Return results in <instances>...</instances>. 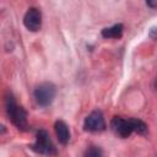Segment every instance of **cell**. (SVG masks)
Listing matches in <instances>:
<instances>
[{
	"instance_id": "10",
	"label": "cell",
	"mask_w": 157,
	"mask_h": 157,
	"mask_svg": "<svg viewBox=\"0 0 157 157\" xmlns=\"http://www.w3.org/2000/svg\"><path fill=\"white\" fill-rule=\"evenodd\" d=\"M146 5L152 9H157V0H148V1H146Z\"/></svg>"
},
{
	"instance_id": "8",
	"label": "cell",
	"mask_w": 157,
	"mask_h": 157,
	"mask_svg": "<svg viewBox=\"0 0 157 157\" xmlns=\"http://www.w3.org/2000/svg\"><path fill=\"white\" fill-rule=\"evenodd\" d=\"M124 26L121 23L113 25L110 27H105L102 29V36L104 38H120L123 36Z\"/></svg>"
},
{
	"instance_id": "5",
	"label": "cell",
	"mask_w": 157,
	"mask_h": 157,
	"mask_svg": "<svg viewBox=\"0 0 157 157\" xmlns=\"http://www.w3.org/2000/svg\"><path fill=\"white\" fill-rule=\"evenodd\" d=\"M83 129L86 131H91V132H101V131L105 130V121H104V117H103L102 112L101 110L91 112L85 118Z\"/></svg>"
},
{
	"instance_id": "11",
	"label": "cell",
	"mask_w": 157,
	"mask_h": 157,
	"mask_svg": "<svg viewBox=\"0 0 157 157\" xmlns=\"http://www.w3.org/2000/svg\"><path fill=\"white\" fill-rule=\"evenodd\" d=\"M150 37L155 40H157V28H151L150 31Z\"/></svg>"
},
{
	"instance_id": "4",
	"label": "cell",
	"mask_w": 157,
	"mask_h": 157,
	"mask_svg": "<svg viewBox=\"0 0 157 157\" xmlns=\"http://www.w3.org/2000/svg\"><path fill=\"white\" fill-rule=\"evenodd\" d=\"M55 94H56V87L52 82H42L33 91L34 99L37 104L40 107L50 105L55 98Z\"/></svg>"
},
{
	"instance_id": "1",
	"label": "cell",
	"mask_w": 157,
	"mask_h": 157,
	"mask_svg": "<svg viewBox=\"0 0 157 157\" xmlns=\"http://www.w3.org/2000/svg\"><path fill=\"white\" fill-rule=\"evenodd\" d=\"M112 130L120 137L126 139L132 132L145 135L147 132V125L137 118H121L114 117L110 121Z\"/></svg>"
},
{
	"instance_id": "7",
	"label": "cell",
	"mask_w": 157,
	"mask_h": 157,
	"mask_svg": "<svg viewBox=\"0 0 157 157\" xmlns=\"http://www.w3.org/2000/svg\"><path fill=\"white\" fill-rule=\"evenodd\" d=\"M54 129H55V134L58 136L59 142L63 145H66L70 141V130L66 123L63 120H58L54 124Z\"/></svg>"
},
{
	"instance_id": "9",
	"label": "cell",
	"mask_w": 157,
	"mask_h": 157,
	"mask_svg": "<svg viewBox=\"0 0 157 157\" xmlns=\"http://www.w3.org/2000/svg\"><path fill=\"white\" fill-rule=\"evenodd\" d=\"M83 157H103V152L98 146H90L86 148Z\"/></svg>"
},
{
	"instance_id": "6",
	"label": "cell",
	"mask_w": 157,
	"mask_h": 157,
	"mask_svg": "<svg viewBox=\"0 0 157 157\" xmlns=\"http://www.w3.org/2000/svg\"><path fill=\"white\" fill-rule=\"evenodd\" d=\"M23 25L31 32H38L42 27V12L37 7H29L23 16Z\"/></svg>"
},
{
	"instance_id": "3",
	"label": "cell",
	"mask_w": 157,
	"mask_h": 157,
	"mask_svg": "<svg viewBox=\"0 0 157 157\" xmlns=\"http://www.w3.org/2000/svg\"><path fill=\"white\" fill-rule=\"evenodd\" d=\"M31 150H33L37 153L45 155V156H55L56 148L54 144L50 140L49 134L44 129H39L36 134V141L31 145Z\"/></svg>"
},
{
	"instance_id": "2",
	"label": "cell",
	"mask_w": 157,
	"mask_h": 157,
	"mask_svg": "<svg viewBox=\"0 0 157 157\" xmlns=\"http://www.w3.org/2000/svg\"><path fill=\"white\" fill-rule=\"evenodd\" d=\"M5 110L11 120V123L20 130H26L28 124H27V112L16 103V99L13 94L9 91L5 94Z\"/></svg>"
}]
</instances>
